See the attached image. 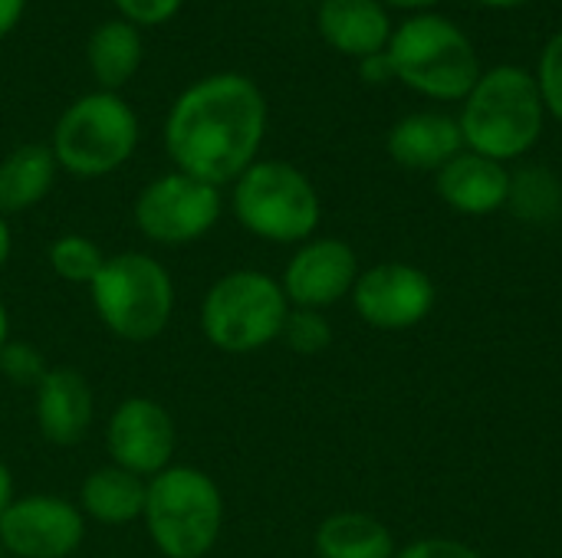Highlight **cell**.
Here are the masks:
<instances>
[{
    "label": "cell",
    "instance_id": "32",
    "mask_svg": "<svg viewBox=\"0 0 562 558\" xmlns=\"http://www.w3.org/2000/svg\"><path fill=\"white\" fill-rule=\"evenodd\" d=\"M379 3H385V7H395V10H408V13H428L435 3H441V0H379Z\"/></svg>",
    "mask_w": 562,
    "mask_h": 558
},
{
    "label": "cell",
    "instance_id": "25",
    "mask_svg": "<svg viewBox=\"0 0 562 558\" xmlns=\"http://www.w3.org/2000/svg\"><path fill=\"white\" fill-rule=\"evenodd\" d=\"M49 365L43 358V352L33 342H16L10 339L0 352V375L16 385V388H36L46 378Z\"/></svg>",
    "mask_w": 562,
    "mask_h": 558
},
{
    "label": "cell",
    "instance_id": "17",
    "mask_svg": "<svg viewBox=\"0 0 562 558\" xmlns=\"http://www.w3.org/2000/svg\"><path fill=\"white\" fill-rule=\"evenodd\" d=\"M464 151L458 118L445 112H412L389 132V155L408 171H441L454 155Z\"/></svg>",
    "mask_w": 562,
    "mask_h": 558
},
{
    "label": "cell",
    "instance_id": "6",
    "mask_svg": "<svg viewBox=\"0 0 562 558\" xmlns=\"http://www.w3.org/2000/svg\"><path fill=\"white\" fill-rule=\"evenodd\" d=\"M290 303L280 280L260 270H231L201 299L198 326L207 345L224 355H254L280 342Z\"/></svg>",
    "mask_w": 562,
    "mask_h": 558
},
{
    "label": "cell",
    "instance_id": "4",
    "mask_svg": "<svg viewBox=\"0 0 562 558\" xmlns=\"http://www.w3.org/2000/svg\"><path fill=\"white\" fill-rule=\"evenodd\" d=\"M385 53L398 82L438 102H464L484 72L471 36L431 10L398 23Z\"/></svg>",
    "mask_w": 562,
    "mask_h": 558
},
{
    "label": "cell",
    "instance_id": "7",
    "mask_svg": "<svg viewBox=\"0 0 562 558\" xmlns=\"http://www.w3.org/2000/svg\"><path fill=\"white\" fill-rule=\"evenodd\" d=\"M237 224L267 243H306L319 227V194L290 161H254L231 194Z\"/></svg>",
    "mask_w": 562,
    "mask_h": 558
},
{
    "label": "cell",
    "instance_id": "19",
    "mask_svg": "<svg viewBox=\"0 0 562 558\" xmlns=\"http://www.w3.org/2000/svg\"><path fill=\"white\" fill-rule=\"evenodd\" d=\"M56 158L49 145H16L3 161H0V214H26L36 207L56 181Z\"/></svg>",
    "mask_w": 562,
    "mask_h": 558
},
{
    "label": "cell",
    "instance_id": "20",
    "mask_svg": "<svg viewBox=\"0 0 562 558\" xmlns=\"http://www.w3.org/2000/svg\"><path fill=\"white\" fill-rule=\"evenodd\" d=\"M319 558H395V543L385 523L369 513H333L316 529Z\"/></svg>",
    "mask_w": 562,
    "mask_h": 558
},
{
    "label": "cell",
    "instance_id": "18",
    "mask_svg": "<svg viewBox=\"0 0 562 558\" xmlns=\"http://www.w3.org/2000/svg\"><path fill=\"white\" fill-rule=\"evenodd\" d=\"M145 487L148 480L105 464L95 467L82 487H79V513L99 526H128L135 520H142L145 513Z\"/></svg>",
    "mask_w": 562,
    "mask_h": 558
},
{
    "label": "cell",
    "instance_id": "36",
    "mask_svg": "<svg viewBox=\"0 0 562 558\" xmlns=\"http://www.w3.org/2000/svg\"><path fill=\"white\" fill-rule=\"evenodd\" d=\"M0 558H7V556H3V549H0Z\"/></svg>",
    "mask_w": 562,
    "mask_h": 558
},
{
    "label": "cell",
    "instance_id": "12",
    "mask_svg": "<svg viewBox=\"0 0 562 558\" xmlns=\"http://www.w3.org/2000/svg\"><path fill=\"white\" fill-rule=\"evenodd\" d=\"M349 296L359 319L382 332L415 329L435 309V283L412 263H379L362 270Z\"/></svg>",
    "mask_w": 562,
    "mask_h": 558
},
{
    "label": "cell",
    "instance_id": "33",
    "mask_svg": "<svg viewBox=\"0 0 562 558\" xmlns=\"http://www.w3.org/2000/svg\"><path fill=\"white\" fill-rule=\"evenodd\" d=\"M10 250H13V234H10L7 217L0 214V270H3V266H7V260H10Z\"/></svg>",
    "mask_w": 562,
    "mask_h": 558
},
{
    "label": "cell",
    "instance_id": "31",
    "mask_svg": "<svg viewBox=\"0 0 562 558\" xmlns=\"http://www.w3.org/2000/svg\"><path fill=\"white\" fill-rule=\"evenodd\" d=\"M16 500V490H13V474H10V467L0 460V516L7 513V506Z\"/></svg>",
    "mask_w": 562,
    "mask_h": 558
},
{
    "label": "cell",
    "instance_id": "11",
    "mask_svg": "<svg viewBox=\"0 0 562 558\" xmlns=\"http://www.w3.org/2000/svg\"><path fill=\"white\" fill-rule=\"evenodd\" d=\"M105 447L115 467L151 480L168 470L178 447V428L168 408L145 395H132L115 405L105 424Z\"/></svg>",
    "mask_w": 562,
    "mask_h": 558
},
{
    "label": "cell",
    "instance_id": "2",
    "mask_svg": "<svg viewBox=\"0 0 562 558\" xmlns=\"http://www.w3.org/2000/svg\"><path fill=\"white\" fill-rule=\"evenodd\" d=\"M547 109L537 79L524 66H494L461 102L464 148L501 164L524 158L543 135Z\"/></svg>",
    "mask_w": 562,
    "mask_h": 558
},
{
    "label": "cell",
    "instance_id": "15",
    "mask_svg": "<svg viewBox=\"0 0 562 558\" xmlns=\"http://www.w3.org/2000/svg\"><path fill=\"white\" fill-rule=\"evenodd\" d=\"M441 201L468 217H487L507 207L510 197V171L507 164L484 158L477 151H461L454 155L438 174H435Z\"/></svg>",
    "mask_w": 562,
    "mask_h": 558
},
{
    "label": "cell",
    "instance_id": "29",
    "mask_svg": "<svg viewBox=\"0 0 562 558\" xmlns=\"http://www.w3.org/2000/svg\"><path fill=\"white\" fill-rule=\"evenodd\" d=\"M359 76L372 86H382V82H392L395 79V69H392V59L389 53H375V56H366L359 59Z\"/></svg>",
    "mask_w": 562,
    "mask_h": 558
},
{
    "label": "cell",
    "instance_id": "16",
    "mask_svg": "<svg viewBox=\"0 0 562 558\" xmlns=\"http://www.w3.org/2000/svg\"><path fill=\"white\" fill-rule=\"evenodd\" d=\"M316 26L336 53L356 59L385 53L395 33L389 7L379 0H319Z\"/></svg>",
    "mask_w": 562,
    "mask_h": 558
},
{
    "label": "cell",
    "instance_id": "27",
    "mask_svg": "<svg viewBox=\"0 0 562 558\" xmlns=\"http://www.w3.org/2000/svg\"><path fill=\"white\" fill-rule=\"evenodd\" d=\"M112 3L132 26H158L168 23L184 0H112Z\"/></svg>",
    "mask_w": 562,
    "mask_h": 558
},
{
    "label": "cell",
    "instance_id": "1",
    "mask_svg": "<svg viewBox=\"0 0 562 558\" xmlns=\"http://www.w3.org/2000/svg\"><path fill=\"white\" fill-rule=\"evenodd\" d=\"M267 135V99L260 86L237 72H217L188 86L165 122V148L175 171L204 184H234L254 161Z\"/></svg>",
    "mask_w": 562,
    "mask_h": 558
},
{
    "label": "cell",
    "instance_id": "28",
    "mask_svg": "<svg viewBox=\"0 0 562 558\" xmlns=\"http://www.w3.org/2000/svg\"><path fill=\"white\" fill-rule=\"evenodd\" d=\"M395 558H484L477 549L454 543V539H418L405 549H398Z\"/></svg>",
    "mask_w": 562,
    "mask_h": 558
},
{
    "label": "cell",
    "instance_id": "26",
    "mask_svg": "<svg viewBox=\"0 0 562 558\" xmlns=\"http://www.w3.org/2000/svg\"><path fill=\"white\" fill-rule=\"evenodd\" d=\"M533 79H537L543 109H547L557 122H562V30L547 39Z\"/></svg>",
    "mask_w": 562,
    "mask_h": 558
},
{
    "label": "cell",
    "instance_id": "14",
    "mask_svg": "<svg viewBox=\"0 0 562 558\" xmlns=\"http://www.w3.org/2000/svg\"><path fill=\"white\" fill-rule=\"evenodd\" d=\"M33 414L40 437L53 447H76L95 418V398L89 382L76 368H49L33 388Z\"/></svg>",
    "mask_w": 562,
    "mask_h": 558
},
{
    "label": "cell",
    "instance_id": "13",
    "mask_svg": "<svg viewBox=\"0 0 562 558\" xmlns=\"http://www.w3.org/2000/svg\"><path fill=\"white\" fill-rule=\"evenodd\" d=\"M359 257L339 237H310L290 257L280 286L290 309H329L346 299L359 280Z\"/></svg>",
    "mask_w": 562,
    "mask_h": 558
},
{
    "label": "cell",
    "instance_id": "8",
    "mask_svg": "<svg viewBox=\"0 0 562 558\" xmlns=\"http://www.w3.org/2000/svg\"><path fill=\"white\" fill-rule=\"evenodd\" d=\"M138 148V118L115 92H89L76 99L56 122L49 151L56 164L76 178H105L119 171Z\"/></svg>",
    "mask_w": 562,
    "mask_h": 558
},
{
    "label": "cell",
    "instance_id": "35",
    "mask_svg": "<svg viewBox=\"0 0 562 558\" xmlns=\"http://www.w3.org/2000/svg\"><path fill=\"white\" fill-rule=\"evenodd\" d=\"M477 3L494 7V10H514V7H524V3H530V0H477Z\"/></svg>",
    "mask_w": 562,
    "mask_h": 558
},
{
    "label": "cell",
    "instance_id": "24",
    "mask_svg": "<svg viewBox=\"0 0 562 558\" xmlns=\"http://www.w3.org/2000/svg\"><path fill=\"white\" fill-rule=\"evenodd\" d=\"M280 342L296 355H319L333 345V326L316 309H290Z\"/></svg>",
    "mask_w": 562,
    "mask_h": 558
},
{
    "label": "cell",
    "instance_id": "34",
    "mask_svg": "<svg viewBox=\"0 0 562 558\" xmlns=\"http://www.w3.org/2000/svg\"><path fill=\"white\" fill-rule=\"evenodd\" d=\"M7 342H10V312H7V306L0 299V352H3Z\"/></svg>",
    "mask_w": 562,
    "mask_h": 558
},
{
    "label": "cell",
    "instance_id": "22",
    "mask_svg": "<svg viewBox=\"0 0 562 558\" xmlns=\"http://www.w3.org/2000/svg\"><path fill=\"white\" fill-rule=\"evenodd\" d=\"M507 207L527 224H550L562 214V181L540 164H527L510 174Z\"/></svg>",
    "mask_w": 562,
    "mask_h": 558
},
{
    "label": "cell",
    "instance_id": "21",
    "mask_svg": "<svg viewBox=\"0 0 562 558\" xmlns=\"http://www.w3.org/2000/svg\"><path fill=\"white\" fill-rule=\"evenodd\" d=\"M142 62V36L128 20H105L89 36V69L105 92L132 82Z\"/></svg>",
    "mask_w": 562,
    "mask_h": 558
},
{
    "label": "cell",
    "instance_id": "3",
    "mask_svg": "<svg viewBox=\"0 0 562 558\" xmlns=\"http://www.w3.org/2000/svg\"><path fill=\"white\" fill-rule=\"evenodd\" d=\"M145 533L165 558H207L224 529V497L211 474L171 464L145 487Z\"/></svg>",
    "mask_w": 562,
    "mask_h": 558
},
{
    "label": "cell",
    "instance_id": "30",
    "mask_svg": "<svg viewBox=\"0 0 562 558\" xmlns=\"http://www.w3.org/2000/svg\"><path fill=\"white\" fill-rule=\"evenodd\" d=\"M23 7H26V0H0V36H7L20 23Z\"/></svg>",
    "mask_w": 562,
    "mask_h": 558
},
{
    "label": "cell",
    "instance_id": "5",
    "mask_svg": "<svg viewBox=\"0 0 562 558\" xmlns=\"http://www.w3.org/2000/svg\"><path fill=\"white\" fill-rule=\"evenodd\" d=\"M99 322L122 342L145 345L158 339L175 316V280L151 257L138 250L105 257L89 286Z\"/></svg>",
    "mask_w": 562,
    "mask_h": 558
},
{
    "label": "cell",
    "instance_id": "9",
    "mask_svg": "<svg viewBox=\"0 0 562 558\" xmlns=\"http://www.w3.org/2000/svg\"><path fill=\"white\" fill-rule=\"evenodd\" d=\"M221 210H224L221 187L204 184L181 171H168L142 187L132 217L148 243L188 247L214 230Z\"/></svg>",
    "mask_w": 562,
    "mask_h": 558
},
{
    "label": "cell",
    "instance_id": "23",
    "mask_svg": "<svg viewBox=\"0 0 562 558\" xmlns=\"http://www.w3.org/2000/svg\"><path fill=\"white\" fill-rule=\"evenodd\" d=\"M46 260H49V270H53L63 283L92 286V280L99 276V270H102V263H105V253H102V247H99L92 237L63 234V237H56V240L49 243Z\"/></svg>",
    "mask_w": 562,
    "mask_h": 558
},
{
    "label": "cell",
    "instance_id": "10",
    "mask_svg": "<svg viewBox=\"0 0 562 558\" xmlns=\"http://www.w3.org/2000/svg\"><path fill=\"white\" fill-rule=\"evenodd\" d=\"M86 539V516L53 493L16 497L0 516V549L13 558H69Z\"/></svg>",
    "mask_w": 562,
    "mask_h": 558
}]
</instances>
